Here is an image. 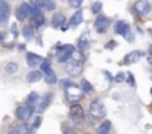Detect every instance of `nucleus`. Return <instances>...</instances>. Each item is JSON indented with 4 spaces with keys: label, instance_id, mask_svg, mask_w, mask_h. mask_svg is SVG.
<instances>
[{
    "label": "nucleus",
    "instance_id": "obj_29",
    "mask_svg": "<svg viewBox=\"0 0 152 134\" xmlns=\"http://www.w3.org/2000/svg\"><path fill=\"white\" fill-rule=\"evenodd\" d=\"M125 78H127V82H128L131 87H134V85H136V82H134V75H133V73H127V75H125Z\"/></svg>",
    "mask_w": 152,
    "mask_h": 134
},
{
    "label": "nucleus",
    "instance_id": "obj_7",
    "mask_svg": "<svg viewBox=\"0 0 152 134\" xmlns=\"http://www.w3.org/2000/svg\"><path fill=\"white\" fill-rule=\"evenodd\" d=\"M31 115H33V109H31V107H28L27 104H24V106H20V107L17 109V112H15V116H17V119H18V121H23V122L28 121Z\"/></svg>",
    "mask_w": 152,
    "mask_h": 134
},
{
    "label": "nucleus",
    "instance_id": "obj_42",
    "mask_svg": "<svg viewBox=\"0 0 152 134\" xmlns=\"http://www.w3.org/2000/svg\"><path fill=\"white\" fill-rule=\"evenodd\" d=\"M149 33H151V36H152V30H149Z\"/></svg>",
    "mask_w": 152,
    "mask_h": 134
},
{
    "label": "nucleus",
    "instance_id": "obj_18",
    "mask_svg": "<svg viewBox=\"0 0 152 134\" xmlns=\"http://www.w3.org/2000/svg\"><path fill=\"white\" fill-rule=\"evenodd\" d=\"M64 23H66V18H64L63 14H55V15L52 17V21H51L52 27H55V28H61Z\"/></svg>",
    "mask_w": 152,
    "mask_h": 134
},
{
    "label": "nucleus",
    "instance_id": "obj_31",
    "mask_svg": "<svg viewBox=\"0 0 152 134\" xmlns=\"http://www.w3.org/2000/svg\"><path fill=\"white\" fill-rule=\"evenodd\" d=\"M125 75H127V73H118V75L115 76V79H113V81H115V82H122V81H124V78H125Z\"/></svg>",
    "mask_w": 152,
    "mask_h": 134
},
{
    "label": "nucleus",
    "instance_id": "obj_6",
    "mask_svg": "<svg viewBox=\"0 0 152 134\" xmlns=\"http://www.w3.org/2000/svg\"><path fill=\"white\" fill-rule=\"evenodd\" d=\"M109 25H110V20H109L106 15H99V17L96 18V21H94V28H96V31L100 33V34L106 33V30L109 28Z\"/></svg>",
    "mask_w": 152,
    "mask_h": 134
},
{
    "label": "nucleus",
    "instance_id": "obj_4",
    "mask_svg": "<svg viewBox=\"0 0 152 134\" xmlns=\"http://www.w3.org/2000/svg\"><path fill=\"white\" fill-rule=\"evenodd\" d=\"M73 51H75V48L72 45H58V54H57L58 63L70 61V57H72Z\"/></svg>",
    "mask_w": 152,
    "mask_h": 134
},
{
    "label": "nucleus",
    "instance_id": "obj_15",
    "mask_svg": "<svg viewBox=\"0 0 152 134\" xmlns=\"http://www.w3.org/2000/svg\"><path fill=\"white\" fill-rule=\"evenodd\" d=\"M43 79H45V82L49 84V85H54V84L58 82L57 75H55V72H54L52 69H48L46 72H43Z\"/></svg>",
    "mask_w": 152,
    "mask_h": 134
},
{
    "label": "nucleus",
    "instance_id": "obj_32",
    "mask_svg": "<svg viewBox=\"0 0 152 134\" xmlns=\"http://www.w3.org/2000/svg\"><path fill=\"white\" fill-rule=\"evenodd\" d=\"M40 124H42V118H40V116H36V119H34V122H33L31 127H33V128H37Z\"/></svg>",
    "mask_w": 152,
    "mask_h": 134
},
{
    "label": "nucleus",
    "instance_id": "obj_10",
    "mask_svg": "<svg viewBox=\"0 0 152 134\" xmlns=\"http://www.w3.org/2000/svg\"><path fill=\"white\" fill-rule=\"evenodd\" d=\"M143 57L142 51H131L124 57V64H134L137 61H140V58Z\"/></svg>",
    "mask_w": 152,
    "mask_h": 134
},
{
    "label": "nucleus",
    "instance_id": "obj_2",
    "mask_svg": "<svg viewBox=\"0 0 152 134\" xmlns=\"http://www.w3.org/2000/svg\"><path fill=\"white\" fill-rule=\"evenodd\" d=\"M82 94H84L82 88H81V87H78V85H75L73 82H72V84L66 88V95H67V100H69L70 103H73V104H78V103L81 101Z\"/></svg>",
    "mask_w": 152,
    "mask_h": 134
},
{
    "label": "nucleus",
    "instance_id": "obj_25",
    "mask_svg": "<svg viewBox=\"0 0 152 134\" xmlns=\"http://www.w3.org/2000/svg\"><path fill=\"white\" fill-rule=\"evenodd\" d=\"M88 46H90V37H88V34H84V36L79 39V49L84 51V49H87Z\"/></svg>",
    "mask_w": 152,
    "mask_h": 134
},
{
    "label": "nucleus",
    "instance_id": "obj_43",
    "mask_svg": "<svg viewBox=\"0 0 152 134\" xmlns=\"http://www.w3.org/2000/svg\"><path fill=\"white\" fill-rule=\"evenodd\" d=\"M27 134H31V133H27Z\"/></svg>",
    "mask_w": 152,
    "mask_h": 134
},
{
    "label": "nucleus",
    "instance_id": "obj_3",
    "mask_svg": "<svg viewBox=\"0 0 152 134\" xmlns=\"http://www.w3.org/2000/svg\"><path fill=\"white\" fill-rule=\"evenodd\" d=\"M69 118L72 119L73 124H82V122H84V119H85V113H84V109H82V106H81L79 103L70 106Z\"/></svg>",
    "mask_w": 152,
    "mask_h": 134
},
{
    "label": "nucleus",
    "instance_id": "obj_33",
    "mask_svg": "<svg viewBox=\"0 0 152 134\" xmlns=\"http://www.w3.org/2000/svg\"><path fill=\"white\" fill-rule=\"evenodd\" d=\"M124 37H125V39H127L128 42H133V40H134V36H133V33H131V30H130V31H128V33H127V34H125Z\"/></svg>",
    "mask_w": 152,
    "mask_h": 134
},
{
    "label": "nucleus",
    "instance_id": "obj_30",
    "mask_svg": "<svg viewBox=\"0 0 152 134\" xmlns=\"http://www.w3.org/2000/svg\"><path fill=\"white\" fill-rule=\"evenodd\" d=\"M48 69H51V64H49V61H48V60H45V61L40 64V70H42V72H46Z\"/></svg>",
    "mask_w": 152,
    "mask_h": 134
},
{
    "label": "nucleus",
    "instance_id": "obj_12",
    "mask_svg": "<svg viewBox=\"0 0 152 134\" xmlns=\"http://www.w3.org/2000/svg\"><path fill=\"white\" fill-rule=\"evenodd\" d=\"M151 5L148 3V2H137L136 5H134V11L139 14V15H142V17H145V15H148L149 12H151Z\"/></svg>",
    "mask_w": 152,
    "mask_h": 134
},
{
    "label": "nucleus",
    "instance_id": "obj_36",
    "mask_svg": "<svg viewBox=\"0 0 152 134\" xmlns=\"http://www.w3.org/2000/svg\"><path fill=\"white\" fill-rule=\"evenodd\" d=\"M115 46H116V42H115V40H110V42L106 45V48H107V49H113Z\"/></svg>",
    "mask_w": 152,
    "mask_h": 134
},
{
    "label": "nucleus",
    "instance_id": "obj_13",
    "mask_svg": "<svg viewBox=\"0 0 152 134\" xmlns=\"http://www.w3.org/2000/svg\"><path fill=\"white\" fill-rule=\"evenodd\" d=\"M39 103H40V97H39V94H37V92H31V94H28V97H27V106H28V107H31V109H33V112H34V110H37Z\"/></svg>",
    "mask_w": 152,
    "mask_h": 134
},
{
    "label": "nucleus",
    "instance_id": "obj_11",
    "mask_svg": "<svg viewBox=\"0 0 152 134\" xmlns=\"http://www.w3.org/2000/svg\"><path fill=\"white\" fill-rule=\"evenodd\" d=\"M26 60H27L28 67H39V66L43 63L42 57L37 55V54H34V52H28V54L26 55Z\"/></svg>",
    "mask_w": 152,
    "mask_h": 134
},
{
    "label": "nucleus",
    "instance_id": "obj_24",
    "mask_svg": "<svg viewBox=\"0 0 152 134\" xmlns=\"http://www.w3.org/2000/svg\"><path fill=\"white\" fill-rule=\"evenodd\" d=\"M81 88H82V91H84L85 94H91V92L94 91L93 85H91L87 79H82V81H81Z\"/></svg>",
    "mask_w": 152,
    "mask_h": 134
},
{
    "label": "nucleus",
    "instance_id": "obj_23",
    "mask_svg": "<svg viewBox=\"0 0 152 134\" xmlns=\"http://www.w3.org/2000/svg\"><path fill=\"white\" fill-rule=\"evenodd\" d=\"M23 36L26 39H33L34 37V28H33V25H26L23 28Z\"/></svg>",
    "mask_w": 152,
    "mask_h": 134
},
{
    "label": "nucleus",
    "instance_id": "obj_1",
    "mask_svg": "<svg viewBox=\"0 0 152 134\" xmlns=\"http://www.w3.org/2000/svg\"><path fill=\"white\" fill-rule=\"evenodd\" d=\"M88 115L91 116L93 121H102V119L106 116V109H104L103 103H102L100 100L91 101L90 109H88Z\"/></svg>",
    "mask_w": 152,
    "mask_h": 134
},
{
    "label": "nucleus",
    "instance_id": "obj_26",
    "mask_svg": "<svg viewBox=\"0 0 152 134\" xmlns=\"http://www.w3.org/2000/svg\"><path fill=\"white\" fill-rule=\"evenodd\" d=\"M42 9L54 11L55 9V2H54V0H42Z\"/></svg>",
    "mask_w": 152,
    "mask_h": 134
},
{
    "label": "nucleus",
    "instance_id": "obj_21",
    "mask_svg": "<svg viewBox=\"0 0 152 134\" xmlns=\"http://www.w3.org/2000/svg\"><path fill=\"white\" fill-rule=\"evenodd\" d=\"M5 72H6L8 75H14V73H17V72H18V64H17L15 61H9V63H6V64H5Z\"/></svg>",
    "mask_w": 152,
    "mask_h": 134
},
{
    "label": "nucleus",
    "instance_id": "obj_17",
    "mask_svg": "<svg viewBox=\"0 0 152 134\" xmlns=\"http://www.w3.org/2000/svg\"><path fill=\"white\" fill-rule=\"evenodd\" d=\"M110 130H112V124H110V121H103V122L97 127L96 133H97V134H109Z\"/></svg>",
    "mask_w": 152,
    "mask_h": 134
},
{
    "label": "nucleus",
    "instance_id": "obj_16",
    "mask_svg": "<svg viewBox=\"0 0 152 134\" xmlns=\"http://www.w3.org/2000/svg\"><path fill=\"white\" fill-rule=\"evenodd\" d=\"M82 20H84V14H82V11H76V12L72 15L69 24H70L72 27H78V25L82 23Z\"/></svg>",
    "mask_w": 152,
    "mask_h": 134
},
{
    "label": "nucleus",
    "instance_id": "obj_20",
    "mask_svg": "<svg viewBox=\"0 0 152 134\" xmlns=\"http://www.w3.org/2000/svg\"><path fill=\"white\" fill-rule=\"evenodd\" d=\"M70 61H75V63L82 64V61H84V51H81V49H75L73 54H72V57H70Z\"/></svg>",
    "mask_w": 152,
    "mask_h": 134
},
{
    "label": "nucleus",
    "instance_id": "obj_19",
    "mask_svg": "<svg viewBox=\"0 0 152 134\" xmlns=\"http://www.w3.org/2000/svg\"><path fill=\"white\" fill-rule=\"evenodd\" d=\"M42 78H43V75H42V72H39V70H31V72L27 75V81H28L30 84L39 82Z\"/></svg>",
    "mask_w": 152,
    "mask_h": 134
},
{
    "label": "nucleus",
    "instance_id": "obj_41",
    "mask_svg": "<svg viewBox=\"0 0 152 134\" xmlns=\"http://www.w3.org/2000/svg\"><path fill=\"white\" fill-rule=\"evenodd\" d=\"M3 3H5V0H0V6H2Z\"/></svg>",
    "mask_w": 152,
    "mask_h": 134
},
{
    "label": "nucleus",
    "instance_id": "obj_40",
    "mask_svg": "<svg viewBox=\"0 0 152 134\" xmlns=\"http://www.w3.org/2000/svg\"><path fill=\"white\" fill-rule=\"evenodd\" d=\"M2 40H3V33L0 31V43H2Z\"/></svg>",
    "mask_w": 152,
    "mask_h": 134
},
{
    "label": "nucleus",
    "instance_id": "obj_22",
    "mask_svg": "<svg viewBox=\"0 0 152 134\" xmlns=\"http://www.w3.org/2000/svg\"><path fill=\"white\" fill-rule=\"evenodd\" d=\"M51 98H52V94H46L42 100H40V104H39V107H37V112H43L48 106H49V101H51Z\"/></svg>",
    "mask_w": 152,
    "mask_h": 134
},
{
    "label": "nucleus",
    "instance_id": "obj_27",
    "mask_svg": "<svg viewBox=\"0 0 152 134\" xmlns=\"http://www.w3.org/2000/svg\"><path fill=\"white\" fill-rule=\"evenodd\" d=\"M82 2H84V0H69V5H70V8H73V9H78V8H81Z\"/></svg>",
    "mask_w": 152,
    "mask_h": 134
},
{
    "label": "nucleus",
    "instance_id": "obj_35",
    "mask_svg": "<svg viewBox=\"0 0 152 134\" xmlns=\"http://www.w3.org/2000/svg\"><path fill=\"white\" fill-rule=\"evenodd\" d=\"M8 134H23V133H21V130H20V128H12V130H9V131H8Z\"/></svg>",
    "mask_w": 152,
    "mask_h": 134
},
{
    "label": "nucleus",
    "instance_id": "obj_5",
    "mask_svg": "<svg viewBox=\"0 0 152 134\" xmlns=\"http://www.w3.org/2000/svg\"><path fill=\"white\" fill-rule=\"evenodd\" d=\"M31 9H33V6H31L30 3H21V5L17 8V11H15L17 20H18V21H24V20H27L28 17H31Z\"/></svg>",
    "mask_w": 152,
    "mask_h": 134
},
{
    "label": "nucleus",
    "instance_id": "obj_34",
    "mask_svg": "<svg viewBox=\"0 0 152 134\" xmlns=\"http://www.w3.org/2000/svg\"><path fill=\"white\" fill-rule=\"evenodd\" d=\"M11 30H12V34L17 37V36H18V28H17V24H12V25H11Z\"/></svg>",
    "mask_w": 152,
    "mask_h": 134
},
{
    "label": "nucleus",
    "instance_id": "obj_9",
    "mask_svg": "<svg viewBox=\"0 0 152 134\" xmlns=\"http://www.w3.org/2000/svg\"><path fill=\"white\" fill-rule=\"evenodd\" d=\"M9 17H11V6H9V3L5 2L2 6H0V24L6 25Z\"/></svg>",
    "mask_w": 152,
    "mask_h": 134
},
{
    "label": "nucleus",
    "instance_id": "obj_8",
    "mask_svg": "<svg viewBox=\"0 0 152 134\" xmlns=\"http://www.w3.org/2000/svg\"><path fill=\"white\" fill-rule=\"evenodd\" d=\"M66 72L70 76H79L82 73V64L79 63H75V61H69L66 64Z\"/></svg>",
    "mask_w": 152,
    "mask_h": 134
},
{
    "label": "nucleus",
    "instance_id": "obj_38",
    "mask_svg": "<svg viewBox=\"0 0 152 134\" xmlns=\"http://www.w3.org/2000/svg\"><path fill=\"white\" fill-rule=\"evenodd\" d=\"M64 134H75V131H73V130H66Z\"/></svg>",
    "mask_w": 152,
    "mask_h": 134
},
{
    "label": "nucleus",
    "instance_id": "obj_39",
    "mask_svg": "<svg viewBox=\"0 0 152 134\" xmlns=\"http://www.w3.org/2000/svg\"><path fill=\"white\" fill-rule=\"evenodd\" d=\"M67 27H69V24H67V23H64V24H63V27H61V30H67Z\"/></svg>",
    "mask_w": 152,
    "mask_h": 134
},
{
    "label": "nucleus",
    "instance_id": "obj_28",
    "mask_svg": "<svg viewBox=\"0 0 152 134\" xmlns=\"http://www.w3.org/2000/svg\"><path fill=\"white\" fill-rule=\"evenodd\" d=\"M102 6H103V3H102V2H96V3L93 5V8H91V9H93V12H94V14H100Z\"/></svg>",
    "mask_w": 152,
    "mask_h": 134
},
{
    "label": "nucleus",
    "instance_id": "obj_14",
    "mask_svg": "<svg viewBox=\"0 0 152 134\" xmlns=\"http://www.w3.org/2000/svg\"><path fill=\"white\" fill-rule=\"evenodd\" d=\"M128 31H130V25H128L125 21H118V23L115 24V33H116V34L125 36Z\"/></svg>",
    "mask_w": 152,
    "mask_h": 134
},
{
    "label": "nucleus",
    "instance_id": "obj_37",
    "mask_svg": "<svg viewBox=\"0 0 152 134\" xmlns=\"http://www.w3.org/2000/svg\"><path fill=\"white\" fill-rule=\"evenodd\" d=\"M148 54H149V57L152 58V45L149 46V49H148Z\"/></svg>",
    "mask_w": 152,
    "mask_h": 134
}]
</instances>
